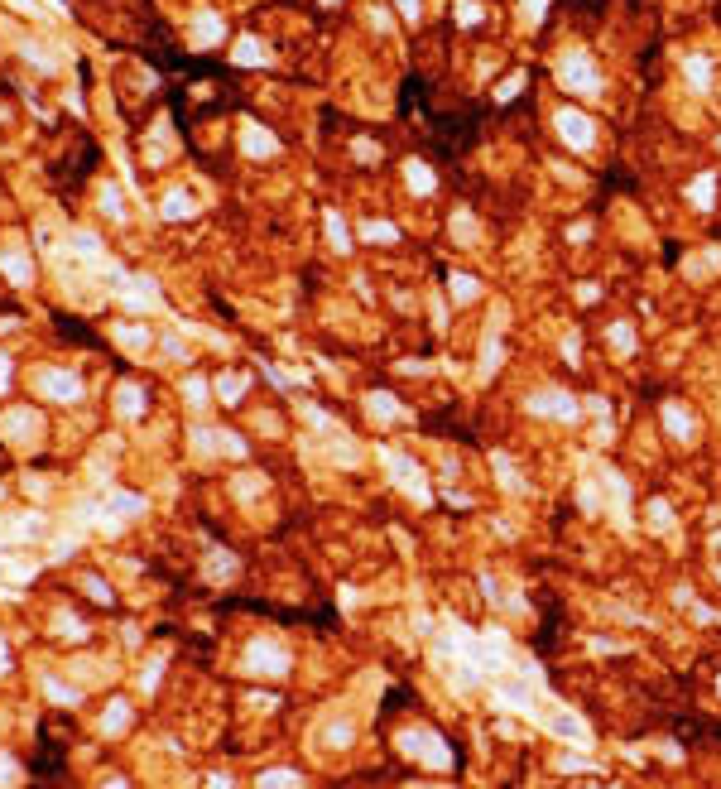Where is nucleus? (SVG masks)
<instances>
[{
    "label": "nucleus",
    "mask_w": 721,
    "mask_h": 789,
    "mask_svg": "<svg viewBox=\"0 0 721 789\" xmlns=\"http://www.w3.org/2000/svg\"><path fill=\"white\" fill-rule=\"evenodd\" d=\"M558 82L567 92H577V97H596L601 92V73H596V63L587 54H567L558 63Z\"/></svg>",
    "instance_id": "1"
},
{
    "label": "nucleus",
    "mask_w": 721,
    "mask_h": 789,
    "mask_svg": "<svg viewBox=\"0 0 721 789\" xmlns=\"http://www.w3.org/2000/svg\"><path fill=\"white\" fill-rule=\"evenodd\" d=\"M558 135L567 140V145H572V149H591V121L587 116H582V111H572V106H562L558 111Z\"/></svg>",
    "instance_id": "2"
},
{
    "label": "nucleus",
    "mask_w": 721,
    "mask_h": 789,
    "mask_svg": "<svg viewBox=\"0 0 721 789\" xmlns=\"http://www.w3.org/2000/svg\"><path fill=\"white\" fill-rule=\"evenodd\" d=\"M529 409L534 414H553V419H577V405L562 395V390H543V395H529Z\"/></svg>",
    "instance_id": "3"
},
{
    "label": "nucleus",
    "mask_w": 721,
    "mask_h": 789,
    "mask_svg": "<svg viewBox=\"0 0 721 789\" xmlns=\"http://www.w3.org/2000/svg\"><path fill=\"white\" fill-rule=\"evenodd\" d=\"M664 424H668V434H673V438H693V419H688L678 405L664 409Z\"/></svg>",
    "instance_id": "4"
},
{
    "label": "nucleus",
    "mask_w": 721,
    "mask_h": 789,
    "mask_svg": "<svg viewBox=\"0 0 721 789\" xmlns=\"http://www.w3.org/2000/svg\"><path fill=\"white\" fill-rule=\"evenodd\" d=\"M390 467H395V477H400L404 487H414L419 496H428V491L419 487V467H414V463H404V458H390Z\"/></svg>",
    "instance_id": "5"
},
{
    "label": "nucleus",
    "mask_w": 721,
    "mask_h": 789,
    "mask_svg": "<svg viewBox=\"0 0 721 789\" xmlns=\"http://www.w3.org/2000/svg\"><path fill=\"white\" fill-rule=\"evenodd\" d=\"M452 299H462V303L476 299V279L472 274H452Z\"/></svg>",
    "instance_id": "6"
},
{
    "label": "nucleus",
    "mask_w": 721,
    "mask_h": 789,
    "mask_svg": "<svg viewBox=\"0 0 721 789\" xmlns=\"http://www.w3.org/2000/svg\"><path fill=\"white\" fill-rule=\"evenodd\" d=\"M395 236H400V231H395V226H390V221H366V241H395Z\"/></svg>",
    "instance_id": "7"
},
{
    "label": "nucleus",
    "mask_w": 721,
    "mask_h": 789,
    "mask_svg": "<svg viewBox=\"0 0 721 789\" xmlns=\"http://www.w3.org/2000/svg\"><path fill=\"white\" fill-rule=\"evenodd\" d=\"M409 183H414V192H433V173L424 164H409Z\"/></svg>",
    "instance_id": "8"
},
{
    "label": "nucleus",
    "mask_w": 721,
    "mask_h": 789,
    "mask_svg": "<svg viewBox=\"0 0 721 789\" xmlns=\"http://www.w3.org/2000/svg\"><path fill=\"white\" fill-rule=\"evenodd\" d=\"M693 202L697 207H712V173H702V178L693 183Z\"/></svg>",
    "instance_id": "9"
},
{
    "label": "nucleus",
    "mask_w": 721,
    "mask_h": 789,
    "mask_svg": "<svg viewBox=\"0 0 721 789\" xmlns=\"http://www.w3.org/2000/svg\"><path fill=\"white\" fill-rule=\"evenodd\" d=\"M611 342L620 347V352H630V347H635V332H630L625 323H615V327H611Z\"/></svg>",
    "instance_id": "10"
},
{
    "label": "nucleus",
    "mask_w": 721,
    "mask_h": 789,
    "mask_svg": "<svg viewBox=\"0 0 721 789\" xmlns=\"http://www.w3.org/2000/svg\"><path fill=\"white\" fill-rule=\"evenodd\" d=\"M371 414H380V419H390V414H400V405H395L390 395H375V400H371Z\"/></svg>",
    "instance_id": "11"
},
{
    "label": "nucleus",
    "mask_w": 721,
    "mask_h": 789,
    "mask_svg": "<svg viewBox=\"0 0 721 789\" xmlns=\"http://www.w3.org/2000/svg\"><path fill=\"white\" fill-rule=\"evenodd\" d=\"M688 78H693L697 87H707V63H702V58H688Z\"/></svg>",
    "instance_id": "12"
},
{
    "label": "nucleus",
    "mask_w": 721,
    "mask_h": 789,
    "mask_svg": "<svg viewBox=\"0 0 721 789\" xmlns=\"http://www.w3.org/2000/svg\"><path fill=\"white\" fill-rule=\"evenodd\" d=\"M245 145H250L255 154H269V149H274V140H269V135H260V130H250V140H245Z\"/></svg>",
    "instance_id": "13"
},
{
    "label": "nucleus",
    "mask_w": 721,
    "mask_h": 789,
    "mask_svg": "<svg viewBox=\"0 0 721 789\" xmlns=\"http://www.w3.org/2000/svg\"><path fill=\"white\" fill-rule=\"evenodd\" d=\"M327 231H332V241H337V250H347V226L337 217H327Z\"/></svg>",
    "instance_id": "14"
},
{
    "label": "nucleus",
    "mask_w": 721,
    "mask_h": 789,
    "mask_svg": "<svg viewBox=\"0 0 721 789\" xmlns=\"http://www.w3.org/2000/svg\"><path fill=\"white\" fill-rule=\"evenodd\" d=\"M476 20H481V10L472 5V0H462V25H476Z\"/></svg>",
    "instance_id": "15"
},
{
    "label": "nucleus",
    "mask_w": 721,
    "mask_h": 789,
    "mask_svg": "<svg viewBox=\"0 0 721 789\" xmlns=\"http://www.w3.org/2000/svg\"><path fill=\"white\" fill-rule=\"evenodd\" d=\"M457 236H462V245H472V236H476V231H472V221H467V217H457Z\"/></svg>",
    "instance_id": "16"
},
{
    "label": "nucleus",
    "mask_w": 721,
    "mask_h": 789,
    "mask_svg": "<svg viewBox=\"0 0 721 789\" xmlns=\"http://www.w3.org/2000/svg\"><path fill=\"white\" fill-rule=\"evenodd\" d=\"M240 58H245V63H255V58H265V54H260V44H250V39H245V44H240Z\"/></svg>",
    "instance_id": "17"
},
{
    "label": "nucleus",
    "mask_w": 721,
    "mask_h": 789,
    "mask_svg": "<svg viewBox=\"0 0 721 789\" xmlns=\"http://www.w3.org/2000/svg\"><path fill=\"white\" fill-rule=\"evenodd\" d=\"M400 15L404 20H419V0H400Z\"/></svg>",
    "instance_id": "18"
}]
</instances>
